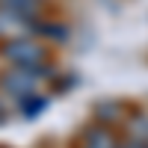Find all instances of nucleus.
I'll list each match as a JSON object with an SVG mask.
<instances>
[]
</instances>
